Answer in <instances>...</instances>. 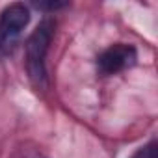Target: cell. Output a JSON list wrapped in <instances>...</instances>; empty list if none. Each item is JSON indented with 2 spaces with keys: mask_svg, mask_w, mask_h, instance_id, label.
<instances>
[{
  "mask_svg": "<svg viewBox=\"0 0 158 158\" xmlns=\"http://www.w3.org/2000/svg\"><path fill=\"white\" fill-rule=\"evenodd\" d=\"M130 158H158V152H156V141H149L145 143L143 147H139Z\"/></svg>",
  "mask_w": 158,
  "mask_h": 158,
  "instance_id": "4",
  "label": "cell"
},
{
  "mask_svg": "<svg viewBox=\"0 0 158 158\" xmlns=\"http://www.w3.org/2000/svg\"><path fill=\"white\" fill-rule=\"evenodd\" d=\"M21 158H47L41 151L37 149H23L21 151Z\"/></svg>",
  "mask_w": 158,
  "mask_h": 158,
  "instance_id": "5",
  "label": "cell"
},
{
  "mask_svg": "<svg viewBox=\"0 0 158 158\" xmlns=\"http://www.w3.org/2000/svg\"><path fill=\"white\" fill-rule=\"evenodd\" d=\"M30 23V10L23 2L8 4L0 11V37L10 45H15L26 24Z\"/></svg>",
  "mask_w": 158,
  "mask_h": 158,
  "instance_id": "2",
  "label": "cell"
},
{
  "mask_svg": "<svg viewBox=\"0 0 158 158\" xmlns=\"http://www.w3.org/2000/svg\"><path fill=\"white\" fill-rule=\"evenodd\" d=\"M63 6H65L63 2H47V4L41 2V4H37V8H41V10H50V11H52V10H60V8H63Z\"/></svg>",
  "mask_w": 158,
  "mask_h": 158,
  "instance_id": "6",
  "label": "cell"
},
{
  "mask_svg": "<svg viewBox=\"0 0 158 158\" xmlns=\"http://www.w3.org/2000/svg\"><path fill=\"white\" fill-rule=\"evenodd\" d=\"M56 23L52 19H43L35 30L30 34L24 50H26V71L35 88H47V54L54 37Z\"/></svg>",
  "mask_w": 158,
  "mask_h": 158,
  "instance_id": "1",
  "label": "cell"
},
{
  "mask_svg": "<svg viewBox=\"0 0 158 158\" xmlns=\"http://www.w3.org/2000/svg\"><path fill=\"white\" fill-rule=\"evenodd\" d=\"M138 60V52L128 43H115L108 47L99 56V69L104 74H117L128 67H132Z\"/></svg>",
  "mask_w": 158,
  "mask_h": 158,
  "instance_id": "3",
  "label": "cell"
}]
</instances>
